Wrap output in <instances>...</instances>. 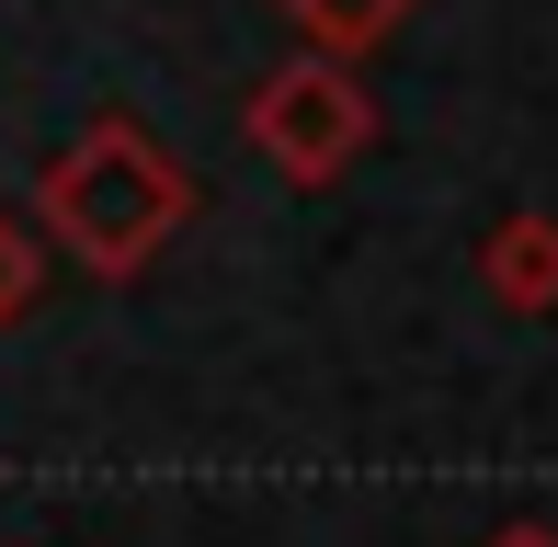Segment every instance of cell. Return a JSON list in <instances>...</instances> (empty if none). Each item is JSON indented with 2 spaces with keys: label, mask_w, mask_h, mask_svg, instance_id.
<instances>
[{
  "label": "cell",
  "mask_w": 558,
  "mask_h": 547,
  "mask_svg": "<svg viewBox=\"0 0 558 547\" xmlns=\"http://www.w3.org/2000/svg\"><path fill=\"white\" fill-rule=\"evenodd\" d=\"M171 217H183V183H171V160L137 126H92L58 160V183H46V229H58L81 263H104V274L148 263V240H160Z\"/></svg>",
  "instance_id": "6da1fadb"
},
{
  "label": "cell",
  "mask_w": 558,
  "mask_h": 547,
  "mask_svg": "<svg viewBox=\"0 0 558 547\" xmlns=\"http://www.w3.org/2000/svg\"><path fill=\"white\" fill-rule=\"evenodd\" d=\"M251 137H263L286 171H308V183H319V171H342V148L365 137V104H353L342 69H296V81H274V92H263Z\"/></svg>",
  "instance_id": "7a4b0ae2"
},
{
  "label": "cell",
  "mask_w": 558,
  "mask_h": 547,
  "mask_svg": "<svg viewBox=\"0 0 558 547\" xmlns=\"http://www.w3.org/2000/svg\"><path fill=\"white\" fill-rule=\"evenodd\" d=\"M296 12H308L319 35H376V23H388L399 0H296Z\"/></svg>",
  "instance_id": "3957f363"
},
{
  "label": "cell",
  "mask_w": 558,
  "mask_h": 547,
  "mask_svg": "<svg viewBox=\"0 0 558 547\" xmlns=\"http://www.w3.org/2000/svg\"><path fill=\"white\" fill-rule=\"evenodd\" d=\"M23 296H35V252H23V229L0 217V319H12Z\"/></svg>",
  "instance_id": "277c9868"
}]
</instances>
